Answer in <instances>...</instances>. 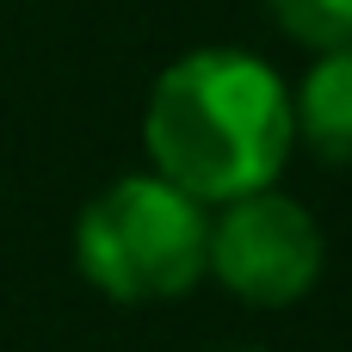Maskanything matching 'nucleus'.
Returning a JSON list of instances; mask_svg holds the SVG:
<instances>
[{
    "label": "nucleus",
    "mask_w": 352,
    "mask_h": 352,
    "mask_svg": "<svg viewBox=\"0 0 352 352\" xmlns=\"http://www.w3.org/2000/svg\"><path fill=\"white\" fill-rule=\"evenodd\" d=\"M291 130L334 167H352V43L322 50L309 80L291 99Z\"/></svg>",
    "instance_id": "nucleus-4"
},
{
    "label": "nucleus",
    "mask_w": 352,
    "mask_h": 352,
    "mask_svg": "<svg viewBox=\"0 0 352 352\" xmlns=\"http://www.w3.org/2000/svg\"><path fill=\"white\" fill-rule=\"evenodd\" d=\"M291 142V93L248 50L179 56L142 111V148L155 173L198 204H229L272 186Z\"/></svg>",
    "instance_id": "nucleus-1"
},
{
    "label": "nucleus",
    "mask_w": 352,
    "mask_h": 352,
    "mask_svg": "<svg viewBox=\"0 0 352 352\" xmlns=\"http://www.w3.org/2000/svg\"><path fill=\"white\" fill-rule=\"evenodd\" d=\"M204 272H217L241 303L285 309L322 278V229L297 198L260 186L248 198H229L210 223Z\"/></svg>",
    "instance_id": "nucleus-3"
},
{
    "label": "nucleus",
    "mask_w": 352,
    "mask_h": 352,
    "mask_svg": "<svg viewBox=\"0 0 352 352\" xmlns=\"http://www.w3.org/2000/svg\"><path fill=\"white\" fill-rule=\"evenodd\" d=\"M74 254L93 291H105L111 303H167L204 278L210 217L173 179L130 173L80 210Z\"/></svg>",
    "instance_id": "nucleus-2"
},
{
    "label": "nucleus",
    "mask_w": 352,
    "mask_h": 352,
    "mask_svg": "<svg viewBox=\"0 0 352 352\" xmlns=\"http://www.w3.org/2000/svg\"><path fill=\"white\" fill-rule=\"evenodd\" d=\"M266 6L309 50H346L352 43V0H266Z\"/></svg>",
    "instance_id": "nucleus-5"
}]
</instances>
